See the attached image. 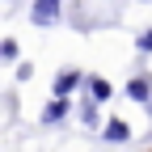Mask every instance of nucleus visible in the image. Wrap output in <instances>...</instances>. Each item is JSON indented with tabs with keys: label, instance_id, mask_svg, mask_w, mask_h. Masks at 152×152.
I'll return each instance as SVG.
<instances>
[{
	"label": "nucleus",
	"instance_id": "nucleus-1",
	"mask_svg": "<svg viewBox=\"0 0 152 152\" xmlns=\"http://www.w3.org/2000/svg\"><path fill=\"white\" fill-rule=\"evenodd\" d=\"M80 85H85V76L76 72V68H64L59 76H55V85H51V93H55V97H72V93L80 89Z\"/></svg>",
	"mask_w": 152,
	"mask_h": 152
},
{
	"label": "nucleus",
	"instance_id": "nucleus-2",
	"mask_svg": "<svg viewBox=\"0 0 152 152\" xmlns=\"http://www.w3.org/2000/svg\"><path fill=\"white\" fill-rule=\"evenodd\" d=\"M68 114H72V106H68V97H55V102H51V106L42 110V123H47V127H59V123L68 118Z\"/></svg>",
	"mask_w": 152,
	"mask_h": 152
},
{
	"label": "nucleus",
	"instance_id": "nucleus-7",
	"mask_svg": "<svg viewBox=\"0 0 152 152\" xmlns=\"http://www.w3.org/2000/svg\"><path fill=\"white\" fill-rule=\"evenodd\" d=\"M17 59V38H0V64Z\"/></svg>",
	"mask_w": 152,
	"mask_h": 152
},
{
	"label": "nucleus",
	"instance_id": "nucleus-5",
	"mask_svg": "<svg viewBox=\"0 0 152 152\" xmlns=\"http://www.w3.org/2000/svg\"><path fill=\"white\" fill-rule=\"evenodd\" d=\"M85 85H89V97H93V102H110V93H114L106 76H89Z\"/></svg>",
	"mask_w": 152,
	"mask_h": 152
},
{
	"label": "nucleus",
	"instance_id": "nucleus-4",
	"mask_svg": "<svg viewBox=\"0 0 152 152\" xmlns=\"http://www.w3.org/2000/svg\"><path fill=\"white\" fill-rule=\"evenodd\" d=\"M127 97L148 106V97H152V80H148V76H131V80H127Z\"/></svg>",
	"mask_w": 152,
	"mask_h": 152
},
{
	"label": "nucleus",
	"instance_id": "nucleus-9",
	"mask_svg": "<svg viewBox=\"0 0 152 152\" xmlns=\"http://www.w3.org/2000/svg\"><path fill=\"white\" fill-rule=\"evenodd\" d=\"M140 51H144V55H152V30H148V34H140Z\"/></svg>",
	"mask_w": 152,
	"mask_h": 152
},
{
	"label": "nucleus",
	"instance_id": "nucleus-8",
	"mask_svg": "<svg viewBox=\"0 0 152 152\" xmlns=\"http://www.w3.org/2000/svg\"><path fill=\"white\" fill-rule=\"evenodd\" d=\"M80 118H85V127H97V102H93V97L80 106Z\"/></svg>",
	"mask_w": 152,
	"mask_h": 152
},
{
	"label": "nucleus",
	"instance_id": "nucleus-3",
	"mask_svg": "<svg viewBox=\"0 0 152 152\" xmlns=\"http://www.w3.org/2000/svg\"><path fill=\"white\" fill-rule=\"evenodd\" d=\"M59 17V0H34V26H51Z\"/></svg>",
	"mask_w": 152,
	"mask_h": 152
},
{
	"label": "nucleus",
	"instance_id": "nucleus-6",
	"mask_svg": "<svg viewBox=\"0 0 152 152\" xmlns=\"http://www.w3.org/2000/svg\"><path fill=\"white\" fill-rule=\"evenodd\" d=\"M131 140V127L123 123V118H110V127H106V144H127Z\"/></svg>",
	"mask_w": 152,
	"mask_h": 152
}]
</instances>
